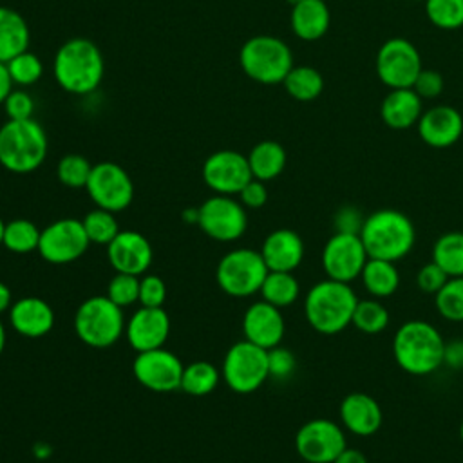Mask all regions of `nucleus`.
Masks as SVG:
<instances>
[{
    "instance_id": "1",
    "label": "nucleus",
    "mask_w": 463,
    "mask_h": 463,
    "mask_svg": "<svg viewBox=\"0 0 463 463\" xmlns=\"http://www.w3.org/2000/svg\"><path fill=\"white\" fill-rule=\"evenodd\" d=\"M391 351L403 373L427 376L443 365L445 338L434 324L412 318L398 326L392 335Z\"/></svg>"
},
{
    "instance_id": "45",
    "label": "nucleus",
    "mask_w": 463,
    "mask_h": 463,
    "mask_svg": "<svg viewBox=\"0 0 463 463\" xmlns=\"http://www.w3.org/2000/svg\"><path fill=\"white\" fill-rule=\"evenodd\" d=\"M364 221H365V215L354 204H344L333 215V226H335V232L338 233L360 235Z\"/></svg>"
},
{
    "instance_id": "30",
    "label": "nucleus",
    "mask_w": 463,
    "mask_h": 463,
    "mask_svg": "<svg viewBox=\"0 0 463 463\" xmlns=\"http://www.w3.org/2000/svg\"><path fill=\"white\" fill-rule=\"evenodd\" d=\"M259 293L262 300L282 309L298 300L300 284L293 271H268Z\"/></svg>"
},
{
    "instance_id": "6",
    "label": "nucleus",
    "mask_w": 463,
    "mask_h": 463,
    "mask_svg": "<svg viewBox=\"0 0 463 463\" xmlns=\"http://www.w3.org/2000/svg\"><path fill=\"white\" fill-rule=\"evenodd\" d=\"M242 72L264 85L282 83L293 67V52L286 42L269 34L246 40L239 51Z\"/></svg>"
},
{
    "instance_id": "5",
    "label": "nucleus",
    "mask_w": 463,
    "mask_h": 463,
    "mask_svg": "<svg viewBox=\"0 0 463 463\" xmlns=\"http://www.w3.org/2000/svg\"><path fill=\"white\" fill-rule=\"evenodd\" d=\"M47 156L43 127L31 119H7L0 127V165L13 174H29Z\"/></svg>"
},
{
    "instance_id": "39",
    "label": "nucleus",
    "mask_w": 463,
    "mask_h": 463,
    "mask_svg": "<svg viewBox=\"0 0 463 463\" xmlns=\"http://www.w3.org/2000/svg\"><path fill=\"white\" fill-rule=\"evenodd\" d=\"M92 165L80 154H67L58 161L56 175L58 181L69 188H85Z\"/></svg>"
},
{
    "instance_id": "16",
    "label": "nucleus",
    "mask_w": 463,
    "mask_h": 463,
    "mask_svg": "<svg viewBox=\"0 0 463 463\" xmlns=\"http://www.w3.org/2000/svg\"><path fill=\"white\" fill-rule=\"evenodd\" d=\"M184 364L177 354L165 347L137 353L132 362L136 380L154 392H172L181 389Z\"/></svg>"
},
{
    "instance_id": "54",
    "label": "nucleus",
    "mask_w": 463,
    "mask_h": 463,
    "mask_svg": "<svg viewBox=\"0 0 463 463\" xmlns=\"http://www.w3.org/2000/svg\"><path fill=\"white\" fill-rule=\"evenodd\" d=\"M5 342H7L5 327H4V324H2V320H0V354H2V353H4V349H5Z\"/></svg>"
},
{
    "instance_id": "28",
    "label": "nucleus",
    "mask_w": 463,
    "mask_h": 463,
    "mask_svg": "<svg viewBox=\"0 0 463 463\" xmlns=\"http://www.w3.org/2000/svg\"><path fill=\"white\" fill-rule=\"evenodd\" d=\"M31 33L24 16L5 5H0V61H9L27 51Z\"/></svg>"
},
{
    "instance_id": "13",
    "label": "nucleus",
    "mask_w": 463,
    "mask_h": 463,
    "mask_svg": "<svg viewBox=\"0 0 463 463\" xmlns=\"http://www.w3.org/2000/svg\"><path fill=\"white\" fill-rule=\"evenodd\" d=\"M199 228L213 241L233 242L248 228L246 208L232 195L215 194L199 206Z\"/></svg>"
},
{
    "instance_id": "44",
    "label": "nucleus",
    "mask_w": 463,
    "mask_h": 463,
    "mask_svg": "<svg viewBox=\"0 0 463 463\" xmlns=\"http://www.w3.org/2000/svg\"><path fill=\"white\" fill-rule=\"evenodd\" d=\"M449 280V275L432 260L425 262L418 273H416V286L420 291H423L425 295H436L443 284Z\"/></svg>"
},
{
    "instance_id": "55",
    "label": "nucleus",
    "mask_w": 463,
    "mask_h": 463,
    "mask_svg": "<svg viewBox=\"0 0 463 463\" xmlns=\"http://www.w3.org/2000/svg\"><path fill=\"white\" fill-rule=\"evenodd\" d=\"M4 232H5V222H4V219L0 217V246L4 244Z\"/></svg>"
},
{
    "instance_id": "10",
    "label": "nucleus",
    "mask_w": 463,
    "mask_h": 463,
    "mask_svg": "<svg viewBox=\"0 0 463 463\" xmlns=\"http://www.w3.org/2000/svg\"><path fill=\"white\" fill-rule=\"evenodd\" d=\"M421 56L407 38H389L376 52V74L389 89H409L421 72Z\"/></svg>"
},
{
    "instance_id": "12",
    "label": "nucleus",
    "mask_w": 463,
    "mask_h": 463,
    "mask_svg": "<svg viewBox=\"0 0 463 463\" xmlns=\"http://www.w3.org/2000/svg\"><path fill=\"white\" fill-rule=\"evenodd\" d=\"M85 190L96 208L112 213L127 210L134 199V183L130 175L123 166L112 161L92 165Z\"/></svg>"
},
{
    "instance_id": "42",
    "label": "nucleus",
    "mask_w": 463,
    "mask_h": 463,
    "mask_svg": "<svg viewBox=\"0 0 463 463\" xmlns=\"http://www.w3.org/2000/svg\"><path fill=\"white\" fill-rule=\"evenodd\" d=\"M297 369V358L295 354L282 345H277L273 349H268V371L269 378L273 380H288L293 376Z\"/></svg>"
},
{
    "instance_id": "26",
    "label": "nucleus",
    "mask_w": 463,
    "mask_h": 463,
    "mask_svg": "<svg viewBox=\"0 0 463 463\" xmlns=\"http://www.w3.org/2000/svg\"><path fill=\"white\" fill-rule=\"evenodd\" d=\"M289 24L297 38L315 42L327 33L331 13L324 0H298L291 5Z\"/></svg>"
},
{
    "instance_id": "49",
    "label": "nucleus",
    "mask_w": 463,
    "mask_h": 463,
    "mask_svg": "<svg viewBox=\"0 0 463 463\" xmlns=\"http://www.w3.org/2000/svg\"><path fill=\"white\" fill-rule=\"evenodd\" d=\"M443 365L450 371H463V338L445 340Z\"/></svg>"
},
{
    "instance_id": "14",
    "label": "nucleus",
    "mask_w": 463,
    "mask_h": 463,
    "mask_svg": "<svg viewBox=\"0 0 463 463\" xmlns=\"http://www.w3.org/2000/svg\"><path fill=\"white\" fill-rule=\"evenodd\" d=\"M89 244L90 241L83 222L74 217H65L42 230L36 251L51 264H69L78 260L87 251Z\"/></svg>"
},
{
    "instance_id": "40",
    "label": "nucleus",
    "mask_w": 463,
    "mask_h": 463,
    "mask_svg": "<svg viewBox=\"0 0 463 463\" xmlns=\"http://www.w3.org/2000/svg\"><path fill=\"white\" fill-rule=\"evenodd\" d=\"M7 69L13 78V83L22 85V87L36 83L43 74L42 60L29 51H24V52L16 54L14 58H11L7 61Z\"/></svg>"
},
{
    "instance_id": "38",
    "label": "nucleus",
    "mask_w": 463,
    "mask_h": 463,
    "mask_svg": "<svg viewBox=\"0 0 463 463\" xmlns=\"http://www.w3.org/2000/svg\"><path fill=\"white\" fill-rule=\"evenodd\" d=\"M425 14L439 29H459L463 27V0H425Z\"/></svg>"
},
{
    "instance_id": "23",
    "label": "nucleus",
    "mask_w": 463,
    "mask_h": 463,
    "mask_svg": "<svg viewBox=\"0 0 463 463\" xmlns=\"http://www.w3.org/2000/svg\"><path fill=\"white\" fill-rule=\"evenodd\" d=\"M260 255L269 271H295L306 255L302 237L289 228H279L266 235Z\"/></svg>"
},
{
    "instance_id": "15",
    "label": "nucleus",
    "mask_w": 463,
    "mask_h": 463,
    "mask_svg": "<svg viewBox=\"0 0 463 463\" xmlns=\"http://www.w3.org/2000/svg\"><path fill=\"white\" fill-rule=\"evenodd\" d=\"M369 255L360 235L335 232L324 244L320 253L322 269L327 279L347 282L360 279Z\"/></svg>"
},
{
    "instance_id": "11",
    "label": "nucleus",
    "mask_w": 463,
    "mask_h": 463,
    "mask_svg": "<svg viewBox=\"0 0 463 463\" xmlns=\"http://www.w3.org/2000/svg\"><path fill=\"white\" fill-rule=\"evenodd\" d=\"M345 447L344 427L329 418H313L295 434V450L306 463H333Z\"/></svg>"
},
{
    "instance_id": "37",
    "label": "nucleus",
    "mask_w": 463,
    "mask_h": 463,
    "mask_svg": "<svg viewBox=\"0 0 463 463\" xmlns=\"http://www.w3.org/2000/svg\"><path fill=\"white\" fill-rule=\"evenodd\" d=\"M83 228L85 233L89 237L90 242L94 244H103L107 246L121 230L118 228V221L114 217L112 212L103 210V208H96L90 210L83 219Z\"/></svg>"
},
{
    "instance_id": "43",
    "label": "nucleus",
    "mask_w": 463,
    "mask_h": 463,
    "mask_svg": "<svg viewBox=\"0 0 463 463\" xmlns=\"http://www.w3.org/2000/svg\"><path fill=\"white\" fill-rule=\"evenodd\" d=\"M166 300V284L159 275L139 279V304L146 307H163Z\"/></svg>"
},
{
    "instance_id": "4",
    "label": "nucleus",
    "mask_w": 463,
    "mask_h": 463,
    "mask_svg": "<svg viewBox=\"0 0 463 463\" xmlns=\"http://www.w3.org/2000/svg\"><path fill=\"white\" fill-rule=\"evenodd\" d=\"M103 71V54L98 45L87 38H71L61 43L54 54V80L65 92H92L101 83Z\"/></svg>"
},
{
    "instance_id": "29",
    "label": "nucleus",
    "mask_w": 463,
    "mask_h": 463,
    "mask_svg": "<svg viewBox=\"0 0 463 463\" xmlns=\"http://www.w3.org/2000/svg\"><path fill=\"white\" fill-rule=\"evenodd\" d=\"M246 157L251 175L264 183L279 177L288 161L284 146L273 139L259 141Z\"/></svg>"
},
{
    "instance_id": "34",
    "label": "nucleus",
    "mask_w": 463,
    "mask_h": 463,
    "mask_svg": "<svg viewBox=\"0 0 463 463\" xmlns=\"http://www.w3.org/2000/svg\"><path fill=\"white\" fill-rule=\"evenodd\" d=\"M219 369L204 360L192 362L184 365L181 376V389L190 396H206L219 385Z\"/></svg>"
},
{
    "instance_id": "31",
    "label": "nucleus",
    "mask_w": 463,
    "mask_h": 463,
    "mask_svg": "<svg viewBox=\"0 0 463 463\" xmlns=\"http://www.w3.org/2000/svg\"><path fill=\"white\" fill-rule=\"evenodd\" d=\"M430 260L449 277H463V232L441 233L432 244Z\"/></svg>"
},
{
    "instance_id": "48",
    "label": "nucleus",
    "mask_w": 463,
    "mask_h": 463,
    "mask_svg": "<svg viewBox=\"0 0 463 463\" xmlns=\"http://www.w3.org/2000/svg\"><path fill=\"white\" fill-rule=\"evenodd\" d=\"M239 195V201L244 208H251V210H257V208H262L268 201V188L264 184V181H259V179H250L244 188L237 194Z\"/></svg>"
},
{
    "instance_id": "35",
    "label": "nucleus",
    "mask_w": 463,
    "mask_h": 463,
    "mask_svg": "<svg viewBox=\"0 0 463 463\" xmlns=\"http://www.w3.org/2000/svg\"><path fill=\"white\" fill-rule=\"evenodd\" d=\"M42 230L29 219H13L5 222L4 244L13 253H31L38 250Z\"/></svg>"
},
{
    "instance_id": "32",
    "label": "nucleus",
    "mask_w": 463,
    "mask_h": 463,
    "mask_svg": "<svg viewBox=\"0 0 463 463\" xmlns=\"http://www.w3.org/2000/svg\"><path fill=\"white\" fill-rule=\"evenodd\" d=\"M286 92L297 101H313L324 90L322 74L309 65H293L282 81Z\"/></svg>"
},
{
    "instance_id": "56",
    "label": "nucleus",
    "mask_w": 463,
    "mask_h": 463,
    "mask_svg": "<svg viewBox=\"0 0 463 463\" xmlns=\"http://www.w3.org/2000/svg\"><path fill=\"white\" fill-rule=\"evenodd\" d=\"M459 439L463 443V418H461V423H459Z\"/></svg>"
},
{
    "instance_id": "46",
    "label": "nucleus",
    "mask_w": 463,
    "mask_h": 463,
    "mask_svg": "<svg viewBox=\"0 0 463 463\" xmlns=\"http://www.w3.org/2000/svg\"><path fill=\"white\" fill-rule=\"evenodd\" d=\"M443 85H445V81H443L441 72H438L434 69H421L412 89L416 90V94L421 99H434L443 92Z\"/></svg>"
},
{
    "instance_id": "57",
    "label": "nucleus",
    "mask_w": 463,
    "mask_h": 463,
    "mask_svg": "<svg viewBox=\"0 0 463 463\" xmlns=\"http://www.w3.org/2000/svg\"><path fill=\"white\" fill-rule=\"evenodd\" d=\"M286 2H288V4H289V5H295V4H297V2H298V0H286Z\"/></svg>"
},
{
    "instance_id": "47",
    "label": "nucleus",
    "mask_w": 463,
    "mask_h": 463,
    "mask_svg": "<svg viewBox=\"0 0 463 463\" xmlns=\"http://www.w3.org/2000/svg\"><path fill=\"white\" fill-rule=\"evenodd\" d=\"M2 105L9 119H31L34 112V101L25 90H13Z\"/></svg>"
},
{
    "instance_id": "50",
    "label": "nucleus",
    "mask_w": 463,
    "mask_h": 463,
    "mask_svg": "<svg viewBox=\"0 0 463 463\" xmlns=\"http://www.w3.org/2000/svg\"><path fill=\"white\" fill-rule=\"evenodd\" d=\"M333 463H369V461H367L365 454L360 449L345 447Z\"/></svg>"
},
{
    "instance_id": "18",
    "label": "nucleus",
    "mask_w": 463,
    "mask_h": 463,
    "mask_svg": "<svg viewBox=\"0 0 463 463\" xmlns=\"http://www.w3.org/2000/svg\"><path fill=\"white\" fill-rule=\"evenodd\" d=\"M107 259L114 271L141 277L150 268L154 251L143 233L123 230L107 244Z\"/></svg>"
},
{
    "instance_id": "3",
    "label": "nucleus",
    "mask_w": 463,
    "mask_h": 463,
    "mask_svg": "<svg viewBox=\"0 0 463 463\" xmlns=\"http://www.w3.org/2000/svg\"><path fill=\"white\" fill-rule=\"evenodd\" d=\"M360 239L369 259L398 262L412 251L416 244V228L403 212L380 208L365 215Z\"/></svg>"
},
{
    "instance_id": "33",
    "label": "nucleus",
    "mask_w": 463,
    "mask_h": 463,
    "mask_svg": "<svg viewBox=\"0 0 463 463\" xmlns=\"http://www.w3.org/2000/svg\"><path fill=\"white\" fill-rule=\"evenodd\" d=\"M389 324L391 313L382 300L373 297L358 298L356 307L353 311L351 326H354L358 331L365 335H380L389 327Z\"/></svg>"
},
{
    "instance_id": "20",
    "label": "nucleus",
    "mask_w": 463,
    "mask_h": 463,
    "mask_svg": "<svg viewBox=\"0 0 463 463\" xmlns=\"http://www.w3.org/2000/svg\"><path fill=\"white\" fill-rule=\"evenodd\" d=\"M170 335V317L163 307L139 306L125 324V336L136 353L163 347Z\"/></svg>"
},
{
    "instance_id": "36",
    "label": "nucleus",
    "mask_w": 463,
    "mask_h": 463,
    "mask_svg": "<svg viewBox=\"0 0 463 463\" xmlns=\"http://www.w3.org/2000/svg\"><path fill=\"white\" fill-rule=\"evenodd\" d=\"M438 315L449 322H463V277H449L434 295Z\"/></svg>"
},
{
    "instance_id": "25",
    "label": "nucleus",
    "mask_w": 463,
    "mask_h": 463,
    "mask_svg": "<svg viewBox=\"0 0 463 463\" xmlns=\"http://www.w3.org/2000/svg\"><path fill=\"white\" fill-rule=\"evenodd\" d=\"M423 114V99L412 87L391 89L380 105L382 121L392 130H405Z\"/></svg>"
},
{
    "instance_id": "17",
    "label": "nucleus",
    "mask_w": 463,
    "mask_h": 463,
    "mask_svg": "<svg viewBox=\"0 0 463 463\" xmlns=\"http://www.w3.org/2000/svg\"><path fill=\"white\" fill-rule=\"evenodd\" d=\"M204 184L221 195H237L253 179L248 157L235 150H217L203 163Z\"/></svg>"
},
{
    "instance_id": "7",
    "label": "nucleus",
    "mask_w": 463,
    "mask_h": 463,
    "mask_svg": "<svg viewBox=\"0 0 463 463\" xmlns=\"http://www.w3.org/2000/svg\"><path fill=\"white\" fill-rule=\"evenodd\" d=\"M123 309L107 295L85 298L74 313V331L78 338L96 349L114 345L125 333Z\"/></svg>"
},
{
    "instance_id": "27",
    "label": "nucleus",
    "mask_w": 463,
    "mask_h": 463,
    "mask_svg": "<svg viewBox=\"0 0 463 463\" xmlns=\"http://www.w3.org/2000/svg\"><path fill=\"white\" fill-rule=\"evenodd\" d=\"M362 286L365 293L373 298H389L400 288V271L396 262L383 260V259H367L362 273H360Z\"/></svg>"
},
{
    "instance_id": "58",
    "label": "nucleus",
    "mask_w": 463,
    "mask_h": 463,
    "mask_svg": "<svg viewBox=\"0 0 463 463\" xmlns=\"http://www.w3.org/2000/svg\"><path fill=\"white\" fill-rule=\"evenodd\" d=\"M414 2H425V0H414Z\"/></svg>"
},
{
    "instance_id": "22",
    "label": "nucleus",
    "mask_w": 463,
    "mask_h": 463,
    "mask_svg": "<svg viewBox=\"0 0 463 463\" xmlns=\"http://www.w3.org/2000/svg\"><path fill=\"white\" fill-rule=\"evenodd\" d=\"M418 136L432 148H449L463 134V116L449 105H436L423 110L418 123Z\"/></svg>"
},
{
    "instance_id": "24",
    "label": "nucleus",
    "mask_w": 463,
    "mask_h": 463,
    "mask_svg": "<svg viewBox=\"0 0 463 463\" xmlns=\"http://www.w3.org/2000/svg\"><path fill=\"white\" fill-rule=\"evenodd\" d=\"M9 313L11 327L27 338L45 336L54 326V311L40 297H22L13 302Z\"/></svg>"
},
{
    "instance_id": "19",
    "label": "nucleus",
    "mask_w": 463,
    "mask_h": 463,
    "mask_svg": "<svg viewBox=\"0 0 463 463\" xmlns=\"http://www.w3.org/2000/svg\"><path fill=\"white\" fill-rule=\"evenodd\" d=\"M242 333L244 340L266 351L280 345L286 333L282 311L262 298L250 304L242 315Z\"/></svg>"
},
{
    "instance_id": "2",
    "label": "nucleus",
    "mask_w": 463,
    "mask_h": 463,
    "mask_svg": "<svg viewBox=\"0 0 463 463\" xmlns=\"http://www.w3.org/2000/svg\"><path fill=\"white\" fill-rule=\"evenodd\" d=\"M358 295L347 282L324 279L315 282L304 297V317L320 335H338L351 326Z\"/></svg>"
},
{
    "instance_id": "9",
    "label": "nucleus",
    "mask_w": 463,
    "mask_h": 463,
    "mask_svg": "<svg viewBox=\"0 0 463 463\" xmlns=\"http://www.w3.org/2000/svg\"><path fill=\"white\" fill-rule=\"evenodd\" d=\"M221 376L237 394H250L269 378L268 351L248 342H235L224 354Z\"/></svg>"
},
{
    "instance_id": "53",
    "label": "nucleus",
    "mask_w": 463,
    "mask_h": 463,
    "mask_svg": "<svg viewBox=\"0 0 463 463\" xmlns=\"http://www.w3.org/2000/svg\"><path fill=\"white\" fill-rule=\"evenodd\" d=\"M197 217H199V208H188L183 212V219L188 224H197Z\"/></svg>"
},
{
    "instance_id": "41",
    "label": "nucleus",
    "mask_w": 463,
    "mask_h": 463,
    "mask_svg": "<svg viewBox=\"0 0 463 463\" xmlns=\"http://www.w3.org/2000/svg\"><path fill=\"white\" fill-rule=\"evenodd\" d=\"M107 297L121 309L139 302V277L116 271L107 286Z\"/></svg>"
},
{
    "instance_id": "52",
    "label": "nucleus",
    "mask_w": 463,
    "mask_h": 463,
    "mask_svg": "<svg viewBox=\"0 0 463 463\" xmlns=\"http://www.w3.org/2000/svg\"><path fill=\"white\" fill-rule=\"evenodd\" d=\"M13 306V295L11 289L5 282L0 280V315H4L5 311H9Z\"/></svg>"
},
{
    "instance_id": "51",
    "label": "nucleus",
    "mask_w": 463,
    "mask_h": 463,
    "mask_svg": "<svg viewBox=\"0 0 463 463\" xmlns=\"http://www.w3.org/2000/svg\"><path fill=\"white\" fill-rule=\"evenodd\" d=\"M13 78L9 74L7 63L0 61V105L5 101V98L13 92Z\"/></svg>"
},
{
    "instance_id": "8",
    "label": "nucleus",
    "mask_w": 463,
    "mask_h": 463,
    "mask_svg": "<svg viewBox=\"0 0 463 463\" xmlns=\"http://www.w3.org/2000/svg\"><path fill=\"white\" fill-rule=\"evenodd\" d=\"M268 266L260 251L251 248H237L228 251L217 264L215 280L217 286L230 297H251L259 293Z\"/></svg>"
},
{
    "instance_id": "21",
    "label": "nucleus",
    "mask_w": 463,
    "mask_h": 463,
    "mask_svg": "<svg viewBox=\"0 0 463 463\" xmlns=\"http://www.w3.org/2000/svg\"><path fill=\"white\" fill-rule=\"evenodd\" d=\"M338 416L344 430L358 438L376 434L383 423V412L376 398L360 391L349 392L342 398Z\"/></svg>"
}]
</instances>
